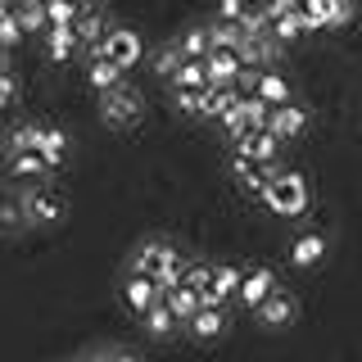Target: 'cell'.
Segmentation results:
<instances>
[{"instance_id": "cell-1", "label": "cell", "mask_w": 362, "mask_h": 362, "mask_svg": "<svg viewBox=\"0 0 362 362\" xmlns=\"http://www.w3.org/2000/svg\"><path fill=\"white\" fill-rule=\"evenodd\" d=\"M258 199H263L272 213H281V218H303L308 204H313V190H308V181H303V173H286V168H276Z\"/></svg>"}, {"instance_id": "cell-2", "label": "cell", "mask_w": 362, "mask_h": 362, "mask_svg": "<svg viewBox=\"0 0 362 362\" xmlns=\"http://www.w3.org/2000/svg\"><path fill=\"white\" fill-rule=\"evenodd\" d=\"M86 59H109V64H118L122 73H127V68H136L145 59V37L132 32V28H113L109 23L100 41H86Z\"/></svg>"}, {"instance_id": "cell-3", "label": "cell", "mask_w": 362, "mask_h": 362, "mask_svg": "<svg viewBox=\"0 0 362 362\" xmlns=\"http://www.w3.org/2000/svg\"><path fill=\"white\" fill-rule=\"evenodd\" d=\"M141 113H145V105L127 82L113 86V90H100V118H105L109 127H136Z\"/></svg>"}, {"instance_id": "cell-4", "label": "cell", "mask_w": 362, "mask_h": 362, "mask_svg": "<svg viewBox=\"0 0 362 362\" xmlns=\"http://www.w3.org/2000/svg\"><path fill=\"white\" fill-rule=\"evenodd\" d=\"M354 14V0H299V18L303 32H322V28H344Z\"/></svg>"}, {"instance_id": "cell-5", "label": "cell", "mask_w": 362, "mask_h": 362, "mask_svg": "<svg viewBox=\"0 0 362 362\" xmlns=\"http://www.w3.org/2000/svg\"><path fill=\"white\" fill-rule=\"evenodd\" d=\"M231 145H235V154H240V158H254V163H267V158L281 154V141H276L267 127H245V132H235Z\"/></svg>"}, {"instance_id": "cell-6", "label": "cell", "mask_w": 362, "mask_h": 362, "mask_svg": "<svg viewBox=\"0 0 362 362\" xmlns=\"http://www.w3.org/2000/svg\"><path fill=\"white\" fill-rule=\"evenodd\" d=\"M235 286H240V267L235 263H218L209 276V286L199 290V303H209V308H226V303L235 299Z\"/></svg>"}, {"instance_id": "cell-7", "label": "cell", "mask_w": 362, "mask_h": 362, "mask_svg": "<svg viewBox=\"0 0 362 362\" xmlns=\"http://www.w3.org/2000/svg\"><path fill=\"white\" fill-rule=\"evenodd\" d=\"M23 218H28V222H59L64 218V195L37 181V190L23 195Z\"/></svg>"}, {"instance_id": "cell-8", "label": "cell", "mask_w": 362, "mask_h": 362, "mask_svg": "<svg viewBox=\"0 0 362 362\" xmlns=\"http://www.w3.org/2000/svg\"><path fill=\"white\" fill-rule=\"evenodd\" d=\"M122 303H127V308L141 317L145 308H150V303H158L163 299V290H158V281L154 276H145V272H127V281H122Z\"/></svg>"}, {"instance_id": "cell-9", "label": "cell", "mask_w": 362, "mask_h": 362, "mask_svg": "<svg viewBox=\"0 0 362 362\" xmlns=\"http://www.w3.org/2000/svg\"><path fill=\"white\" fill-rule=\"evenodd\" d=\"M272 290H276V276H272L267 267H240V286H235V299H240L249 313H254Z\"/></svg>"}, {"instance_id": "cell-10", "label": "cell", "mask_w": 362, "mask_h": 362, "mask_svg": "<svg viewBox=\"0 0 362 362\" xmlns=\"http://www.w3.org/2000/svg\"><path fill=\"white\" fill-rule=\"evenodd\" d=\"M32 150H37L45 158V168H64V158H68V136L64 127H54V122H37V136H32Z\"/></svg>"}, {"instance_id": "cell-11", "label": "cell", "mask_w": 362, "mask_h": 362, "mask_svg": "<svg viewBox=\"0 0 362 362\" xmlns=\"http://www.w3.org/2000/svg\"><path fill=\"white\" fill-rule=\"evenodd\" d=\"M267 132L276 136L281 145L294 141V136H303L308 132V109H299V105H276L267 113Z\"/></svg>"}, {"instance_id": "cell-12", "label": "cell", "mask_w": 362, "mask_h": 362, "mask_svg": "<svg viewBox=\"0 0 362 362\" xmlns=\"http://www.w3.org/2000/svg\"><path fill=\"white\" fill-rule=\"evenodd\" d=\"M240 50H209L204 54V77H209V86H235V77H240Z\"/></svg>"}, {"instance_id": "cell-13", "label": "cell", "mask_w": 362, "mask_h": 362, "mask_svg": "<svg viewBox=\"0 0 362 362\" xmlns=\"http://www.w3.org/2000/svg\"><path fill=\"white\" fill-rule=\"evenodd\" d=\"M231 173H235V181H240L249 195H263V186L272 181V173H276V158H267V163H254V158L231 154Z\"/></svg>"}, {"instance_id": "cell-14", "label": "cell", "mask_w": 362, "mask_h": 362, "mask_svg": "<svg viewBox=\"0 0 362 362\" xmlns=\"http://www.w3.org/2000/svg\"><path fill=\"white\" fill-rule=\"evenodd\" d=\"M226 308H209V303H199L195 313L186 317V331L195 335V339H218V335H226Z\"/></svg>"}, {"instance_id": "cell-15", "label": "cell", "mask_w": 362, "mask_h": 362, "mask_svg": "<svg viewBox=\"0 0 362 362\" xmlns=\"http://www.w3.org/2000/svg\"><path fill=\"white\" fill-rule=\"evenodd\" d=\"M173 249H177V245H168V240H141V245H136V254H132V272H145V276H158Z\"/></svg>"}, {"instance_id": "cell-16", "label": "cell", "mask_w": 362, "mask_h": 362, "mask_svg": "<svg viewBox=\"0 0 362 362\" xmlns=\"http://www.w3.org/2000/svg\"><path fill=\"white\" fill-rule=\"evenodd\" d=\"M249 90H254L263 105H272V109H276V105H290V82H286L281 73H272V68H258V73H254V86H249Z\"/></svg>"}, {"instance_id": "cell-17", "label": "cell", "mask_w": 362, "mask_h": 362, "mask_svg": "<svg viewBox=\"0 0 362 362\" xmlns=\"http://www.w3.org/2000/svg\"><path fill=\"white\" fill-rule=\"evenodd\" d=\"M5 173L18 181H45L50 168H45V158L37 150H14V154H5Z\"/></svg>"}, {"instance_id": "cell-18", "label": "cell", "mask_w": 362, "mask_h": 362, "mask_svg": "<svg viewBox=\"0 0 362 362\" xmlns=\"http://www.w3.org/2000/svg\"><path fill=\"white\" fill-rule=\"evenodd\" d=\"M258 317H263L267 326H286V322H294V313H299V303H294V294L290 290H272L263 303L254 308Z\"/></svg>"}, {"instance_id": "cell-19", "label": "cell", "mask_w": 362, "mask_h": 362, "mask_svg": "<svg viewBox=\"0 0 362 362\" xmlns=\"http://www.w3.org/2000/svg\"><path fill=\"white\" fill-rule=\"evenodd\" d=\"M141 322H145V335H150V339H173V335L181 331V322L173 317V308H168L163 299L150 303V308L141 313Z\"/></svg>"}, {"instance_id": "cell-20", "label": "cell", "mask_w": 362, "mask_h": 362, "mask_svg": "<svg viewBox=\"0 0 362 362\" xmlns=\"http://www.w3.org/2000/svg\"><path fill=\"white\" fill-rule=\"evenodd\" d=\"M41 41H45V54H50V64H68L77 50H82L73 28H45V32H41Z\"/></svg>"}, {"instance_id": "cell-21", "label": "cell", "mask_w": 362, "mask_h": 362, "mask_svg": "<svg viewBox=\"0 0 362 362\" xmlns=\"http://www.w3.org/2000/svg\"><path fill=\"white\" fill-rule=\"evenodd\" d=\"M326 258V235L322 231H303L299 240L290 245V263L294 267H313V263H322Z\"/></svg>"}, {"instance_id": "cell-22", "label": "cell", "mask_w": 362, "mask_h": 362, "mask_svg": "<svg viewBox=\"0 0 362 362\" xmlns=\"http://www.w3.org/2000/svg\"><path fill=\"white\" fill-rule=\"evenodd\" d=\"M122 68L118 64H109V59H86V86L90 90H113V86H122Z\"/></svg>"}, {"instance_id": "cell-23", "label": "cell", "mask_w": 362, "mask_h": 362, "mask_svg": "<svg viewBox=\"0 0 362 362\" xmlns=\"http://www.w3.org/2000/svg\"><path fill=\"white\" fill-rule=\"evenodd\" d=\"M168 82H173V90H204V86H209V77H204V59H181L173 73H168Z\"/></svg>"}, {"instance_id": "cell-24", "label": "cell", "mask_w": 362, "mask_h": 362, "mask_svg": "<svg viewBox=\"0 0 362 362\" xmlns=\"http://www.w3.org/2000/svg\"><path fill=\"white\" fill-rule=\"evenodd\" d=\"M41 9H45V28H73L86 0H41Z\"/></svg>"}, {"instance_id": "cell-25", "label": "cell", "mask_w": 362, "mask_h": 362, "mask_svg": "<svg viewBox=\"0 0 362 362\" xmlns=\"http://www.w3.org/2000/svg\"><path fill=\"white\" fill-rule=\"evenodd\" d=\"M9 9H14L23 37H41V32H45V9H41V0H18V5H9Z\"/></svg>"}, {"instance_id": "cell-26", "label": "cell", "mask_w": 362, "mask_h": 362, "mask_svg": "<svg viewBox=\"0 0 362 362\" xmlns=\"http://www.w3.org/2000/svg\"><path fill=\"white\" fill-rule=\"evenodd\" d=\"M163 303L173 308V317L181 326H186V317L199 308V290H190V286H173V290H163Z\"/></svg>"}, {"instance_id": "cell-27", "label": "cell", "mask_w": 362, "mask_h": 362, "mask_svg": "<svg viewBox=\"0 0 362 362\" xmlns=\"http://www.w3.org/2000/svg\"><path fill=\"white\" fill-rule=\"evenodd\" d=\"M105 28H109V23H105V14L86 5L82 14H77V23H73V32H77V45H86V41H100V37H105Z\"/></svg>"}, {"instance_id": "cell-28", "label": "cell", "mask_w": 362, "mask_h": 362, "mask_svg": "<svg viewBox=\"0 0 362 362\" xmlns=\"http://www.w3.org/2000/svg\"><path fill=\"white\" fill-rule=\"evenodd\" d=\"M245 41V28H235V23H213L209 28V50H235V45Z\"/></svg>"}, {"instance_id": "cell-29", "label": "cell", "mask_w": 362, "mask_h": 362, "mask_svg": "<svg viewBox=\"0 0 362 362\" xmlns=\"http://www.w3.org/2000/svg\"><path fill=\"white\" fill-rule=\"evenodd\" d=\"M177 54L181 59H204V54H209V28H190L186 37L177 41Z\"/></svg>"}, {"instance_id": "cell-30", "label": "cell", "mask_w": 362, "mask_h": 362, "mask_svg": "<svg viewBox=\"0 0 362 362\" xmlns=\"http://www.w3.org/2000/svg\"><path fill=\"white\" fill-rule=\"evenodd\" d=\"M181 272H186V254H181V249H173V254H168V263H163V272H158V290H173V286H181Z\"/></svg>"}, {"instance_id": "cell-31", "label": "cell", "mask_w": 362, "mask_h": 362, "mask_svg": "<svg viewBox=\"0 0 362 362\" xmlns=\"http://www.w3.org/2000/svg\"><path fill=\"white\" fill-rule=\"evenodd\" d=\"M23 41V28H18V18H14V9H0V50H14V45Z\"/></svg>"}, {"instance_id": "cell-32", "label": "cell", "mask_w": 362, "mask_h": 362, "mask_svg": "<svg viewBox=\"0 0 362 362\" xmlns=\"http://www.w3.org/2000/svg\"><path fill=\"white\" fill-rule=\"evenodd\" d=\"M32 136H37V122H18V127L5 136V154H14V150H32Z\"/></svg>"}, {"instance_id": "cell-33", "label": "cell", "mask_w": 362, "mask_h": 362, "mask_svg": "<svg viewBox=\"0 0 362 362\" xmlns=\"http://www.w3.org/2000/svg\"><path fill=\"white\" fill-rule=\"evenodd\" d=\"M209 276H213V267H209V263H190V258H186V272H181V286H190V290H204V286H209Z\"/></svg>"}, {"instance_id": "cell-34", "label": "cell", "mask_w": 362, "mask_h": 362, "mask_svg": "<svg viewBox=\"0 0 362 362\" xmlns=\"http://www.w3.org/2000/svg\"><path fill=\"white\" fill-rule=\"evenodd\" d=\"M18 105V82L9 68H0V109H14Z\"/></svg>"}, {"instance_id": "cell-35", "label": "cell", "mask_w": 362, "mask_h": 362, "mask_svg": "<svg viewBox=\"0 0 362 362\" xmlns=\"http://www.w3.org/2000/svg\"><path fill=\"white\" fill-rule=\"evenodd\" d=\"M86 362H136V354H132V349H118V344H113V349H95Z\"/></svg>"}, {"instance_id": "cell-36", "label": "cell", "mask_w": 362, "mask_h": 362, "mask_svg": "<svg viewBox=\"0 0 362 362\" xmlns=\"http://www.w3.org/2000/svg\"><path fill=\"white\" fill-rule=\"evenodd\" d=\"M23 218V204H5V209H0V231H18V222Z\"/></svg>"}, {"instance_id": "cell-37", "label": "cell", "mask_w": 362, "mask_h": 362, "mask_svg": "<svg viewBox=\"0 0 362 362\" xmlns=\"http://www.w3.org/2000/svg\"><path fill=\"white\" fill-rule=\"evenodd\" d=\"M177 64H181V54H177V45H173V50H168V54H158V73H163V77H168V73H173V68H177Z\"/></svg>"}, {"instance_id": "cell-38", "label": "cell", "mask_w": 362, "mask_h": 362, "mask_svg": "<svg viewBox=\"0 0 362 362\" xmlns=\"http://www.w3.org/2000/svg\"><path fill=\"white\" fill-rule=\"evenodd\" d=\"M245 5H263V0H245Z\"/></svg>"}, {"instance_id": "cell-39", "label": "cell", "mask_w": 362, "mask_h": 362, "mask_svg": "<svg viewBox=\"0 0 362 362\" xmlns=\"http://www.w3.org/2000/svg\"><path fill=\"white\" fill-rule=\"evenodd\" d=\"M0 68H5V50H0Z\"/></svg>"}, {"instance_id": "cell-40", "label": "cell", "mask_w": 362, "mask_h": 362, "mask_svg": "<svg viewBox=\"0 0 362 362\" xmlns=\"http://www.w3.org/2000/svg\"><path fill=\"white\" fill-rule=\"evenodd\" d=\"M5 5H18V0H5Z\"/></svg>"}]
</instances>
